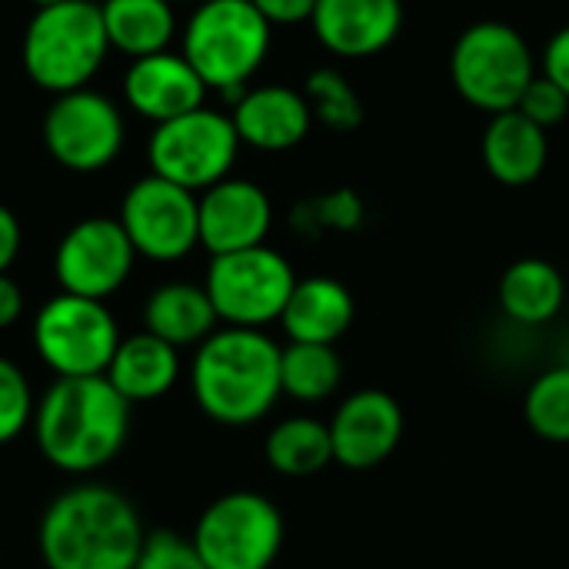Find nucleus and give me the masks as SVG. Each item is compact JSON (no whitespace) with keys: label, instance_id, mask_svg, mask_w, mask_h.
I'll use <instances>...</instances> for the list:
<instances>
[{"label":"nucleus","instance_id":"obj_1","mask_svg":"<svg viewBox=\"0 0 569 569\" xmlns=\"http://www.w3.org/2000/svg\"><path fill=\"white\" fill-rule=\"evenodd\" d=\"M130 410L107 377L53 380L33 410L40 457L70 477H90L113 463L130 437Z\"/></svg>","mask_w":569,"mask_h":569},{"label":"nucleus","instance_id":"obj_2","mask_svg":"<svg viewBox=\"0 0 569 569\" xmlns=\"http://www.w3.org/2000/svg\"><path fill=\"white\" fill-rule=\"evenodd\" d=\"M143 540L137 507L107 483H77L57 493L37 527L47 569H133Z\"/></svg>","mask_w":569,"mask_h":569},{"label":"nucleus","instance_id":"obj_3","mask_svg":"<svg viewBox=\"0 0 569 569\" xmlns=\"http://www.w3.org/2000/svg\"><path fill=\"white\" fill-rule=\"evenodd\" d=\"M280 350L263 330L217 327L190 363V390L200 413L223 427L263 420L283 397Z\"/></svg>","mask_w":569,"mask_h":569},{"label":"nucleus","instance_id":"obj_4","mask_svg":"<svg viewBox=\"0 0 569 569\" xmlns=\"http://www.w3.org/2000/svg\"><path fill=\"white\" fill-rule=\"evenodd\" d=\"M107 53L110 40L93 0H60L37 10L20 43L27 77L53 97L90 87Z\"/></svg>","mask_w":569,"mask_h":569},{"label":"nucleus","instance_id":"obj_5","mask_svg":"<svg viewBox=\"0 0 569 569\" xmlns=\"http://www.w3.org/2000/svg\"><path fill=\"white\" fill-rule=\"evenodd\" d=\"M273 27L250 0H200L183 27L180 53L207 90L237 100L270 53Z\"/></svg>","mask_w":569,"mask_h":569},{"label":"nucleus","instance_id":"obj_6","mask_svg":"<svg viewBox=\"0 0 569 569\" xmlns=\"http://www.w3.org/2000/svg\"><path fill=\"white\" fill-rule=\"evenodd\" d=\"M533 77L537 57L527 37L503 20L470 23L450 50V80L457 93L490 117L517 110Z\"/></svg>","mask_w":569,"mask_h":569},{"label":"nucleus","instance_id":"obj_7","mask_svg":"<svg viewBox=\"0 0 569 569\" xmlns=\"http://www.w3.org/2000/svg\"><path fill=\"white\" fill-rule=\"evenodd\" d=\"M33 350L53 380L107 377V367L120 347V327L107 300L77 293H53L33 313Z\"/></svg>","mask_w":569,"mask_h":569},{"label":"nucleus","instance_id":"obj_8","mask_svg":"<svg viewBox=\"0 0 569 569\" xmlns=\"http://www.w3.org/2000/svg\"><path fill=\"white\" fill-rule=\"evenodd\" d=\"M240 147L243 143L237 137L230 113H220L213 107H197L177 120L153 127L147 140V163L150 173L190 193H203L230 177Z\"/></svg>","mask_w":569,"mask_h":569},{"label":"nucleus","instance_id":"obj_9","mask_svg":"<svg viewBox=\"0 0 569 569\" xmlns=\"http://www.w3.org/2000/svg\"><path fill=\"white\" fill-rule=\"evenodd\" d=\"M293 287L297 273L290 260L267 243L210 257L203 280V290L210 293L220 323L243 330H263L270 323H280Z\"/></svg>","mask_w":569,"mask_h":569},{"label":"nucleus","instance_id":"obj_10","mask_svg":"<svg viewBox=\"0 0 569 569\" xmlns=\"http://www.w3.org/2000/svg\"><path fill=\"white\" fill-rule=\"evenodd\" d=\"M210 569H270L283 550V513L253 490L217 497L190 533Z\"/></svg>","mask_w":569,"mask_h":569},{"label":"nucleus","instance_id":"obj_11","mask_svg":"<svg viewBox=\"0 0 569 569\" xmlns=\"http://www.w3.org/2000/svg\"><path fill=\"white\" fill-rule=\"evenodd\" d=\"M137 257L153 263H177L200 247V200L197 193L147 173L120 200L117 213Z\"/></svg>","mask_w":569,"mask_h":569},{"label":"nucleus","instance_id":"obj_12","mask_svg":"<svg viewBox=\"0 0 569 569\" xmlns=\"http://www.w3.org/2000/svg\"><path fill=\"white\" fill-rule=\"evenodd\" d=\"M47 153L73 170L97 173L110 167L123 150V113L120 107L90 87L53 97L40 123Z\"/></svg>","mask_w":569,"mask_h":569},{"label":"nucleus","instance_id":"obj_13","mask_svg":"<svg viewBox=\"0 0 569 569\" xmlns=\"http://www.w3.org/2000/svg\"><path fill=\"white\" fill-rule=\"evenodd\" d=\"M137 250L117 217H87L73 223L53 253V277L63 293L107 300L133 273Z\"/></svg>","mask_w":569,"mask_h":569},{"label":"nucleus","instance_id":"obj_14","mask_svg":"<svg viewBox=\"0 0 569 569\" xmlns=\"http://www.w3.org/2000/svg\"><path fill=\"white\" fill-rule=\"evenodd\" d=\"M200 200V247L210 257L237 253L267 243L273 227V203L263 187L243 177H227L210 190L197 193Z\"/></svg>","mask_w":569,"mask_h":569},{"label":"nucleus","instance_id":"obj_15","mask_svg":"<svg viewBox=\"0 0 569 569\" xmlns=\"http://www.w3.org/2000/svg\"><path fill=\"white\" fill-rule=\"evenodd\" d=\"M403 437V410L383 390H357L350 393L333 420H330V443L333 463L343 470H373L380 467Z\"/></svg>","mask_w":569,"mask_h":569},{"label":"nucleus","instance_id":"obj_16","mask_svg":"<svg viewBox=\"0 0 569 569\" xmlns=\"http://www.w3.org/2000/svg\"><path fill=\"white\" fill-rule=\"evenodd\" d=\"M310 27L333 57L367 60L400 37L403 0H317Z\"/></svg>","mask_w":569,"mask_h":569},{"label":"nucleus","instance_id":"obj_17","mask_svg":"<svg viewBox=\"0 0 569 569\" xmlns=\"http://www.w3.org/2000/svg\"><path fill=\"white\" fill-rule=\"evenodd\" d=\"M207 93L210 90L190 67V60L173 50L130 60L123 73V100L153 127L177 120L197 107H207Z\"/></svg>","mask_w":569,"mask_h":569},{"label":"nucleus","instance_id":"obj_18","mask_svg":"<svg viewBox=\"0 0 569 569\" xmlns=\"http://www.w3.org/2000/svg\"><path fill=\"white\" fill-rule=\"evenodd\" d=\"M230 120L237 127L240 143L263 150V153H283L293 150L310 137L313 113L303 97V90L283 87V83H267L243 90L233 100Z\"/></svg>","mask_w":569,"mask_h":569},{"label":"nucleus","instance_id":"obj_19","mask_svg":"<svg viewBox=\"0 0 569 569\" xmlns=\"http://www.w3.org/2000/svg\"><path fill=\"white\" fill-rule=\"evenodd\" d=\"M480 153L497 183L527 187L547 170L550 140H547V130L527 120L520 110H507V113L490 117Z\"/></svg>","mask_w":569,"mask_h":569},{"label":"nucleus","instance_id":"obj_20","mask_svg":"<svg viewBox=\"0 0 569 569\" xmlns=\"http://www.w3.org/2000/svg\"><path fill=\"white\" fill-rule=\"evenodd\" d=\"M357 303L353 293L333 277H303L297 280L280 327L290 343H327L333 347L353 323Z\"/></svg>","mask_w":569,"mask_h":569},{"label":"nucleus","instance_id":"obj_21","mask_svg":"<svg viewBox=\"0 0 569 569\" xmlns=\"http://www.w3.org/2000/svg\"><path fill=\"white\" fill-rule=\"evenodd\" d=\"M107 380L127 403H150L167 397L180 380V350L167 340L140 330L120 340Z\"/></svg>","mask_w":569,"mask_h":569},{"label":"nucleus","instance_id":"obj_22","mask_svg":"<svg viewBox=\"0 0 569 569\" xmlns=\"http://www.w3.org/2000/svg\"><path fill=\"white\" fill-rule=\"evenodd\" d=\"M217 327H220V317L203 283L170 280V283H160L143 303V330L167 340L177 350L200 347Z\"/></svg>","mask_w":569,"mask_h":569},{"label":"nucleus","instance_id":"obj_23","mask_svg":"<svg viewBox=\"0 0 569 569\" xmlns=\"http://www.w3.org/2000/svg\"><path fill=\"white\" fill-rule=\"evenodd\" d=\"M100 13L110 50L130 60L170 50L177 33V13L170 0H103Z\"/></svg>","mask_w":569,"mask_h":569},{"label":"nucleus","instance_id":"obj_24","mask_svg":"<svg viewBox=\"0 0 569 569\" xmlns=\"http://www.w3.org/2000/svg\"><path fill=\"white\" fill-rule=\"evenodd\" d=\"M567 303L563 273L540 257H523L500 277V307L513 323L540 327L550 323Z\"/></svg>","mask_w":569,"mask_h":569},{"label":"nucleus","instance_id":"obj_25","mask_svg":"<svg viewBox=\"0 0 569 569\" xmlns=\"http://www.w3.org/2000/svg\"><path fill=\"white\" fill-rule=\"evenodd\" d=\"M263 457L280 477H313L333 463L330 423L317 417H287L267 433Z\"/></svg>","mask_w":569,"mask_h":569},{"label":"nucleus","instance_id":"obj_26","mask_svg":"<svg viewBox=\"0 0 569 569\" xmlns=\"http://www.w3.org/2000/svg\"><path fill=\"white\" fill-rule=\"evenodd\" d=\"M343 383V363L327 343H287L280 350V387L297 403H320Z\"/></svg>","mask_w":569,"mask_h":569},{"label":"nucleus","instance_id":"obj_27","mask_svg":"<svg viewBox=\"0 0 569 569\" xmlns=\"http://www.w3.org/2000/svg\"><path fill=\"white\" fill-rule=\"evenodd\" d=\"M303 97L310 103L313 123H323L333 133H350L363 123V100L357 87L333 67H320L307 77Z\"/></svg>","mask_w":569,"mask_h":569},{"label":"nucleus","instance_id":"obj_28","mask_svg":"<svg viewBox=\"0 0 569 569\" xmlns=\"http://www.w3.org/2000/svg\"><path fill=\"white\" fill-rule=\"evenodd\" d=\"M523 417L540 440L569 443V367H553L530 383Z\"/></svg>","mask_w":569,"mask_h":569},{"label":"nucleus","instance_id":"obj_29","mask_svg":"<svg viewBox=\"0 0 569 569\" xmlns=\"http://www.w3.org/2000/svg\"><path fill=\"white\" fill-rule=\"evenodd\" d=\"M363 223V200L340 187L330 193H320L293 210V227L317 237V233H350Z\"/></svg>","mask_w":569,"mask_h":569},{"label":"nucleus","instance_id":"obj_30","mask_svg":"<svg viewBox=\"0 0 569 569\" xmlns=\"http://www.w3.org/2000/svg\"><path fill=\"white\" fill-rule=\"evenodd\" d=\"M33 410L37 397L30 390L27 373L10 357H0V447L13 443L17 437H23V430H30Z\"/></svg>","mask_w":569,"mask_h":569},{"label":"nucleus","instance_id":"obj_31","mask_svg":"<svg viewBox=\"0 0 569 569\" xmlns=\"http://www.w3.org/2000/svg\"><path fill=\"white\" fill-rule=\"evenodd\" d=\"M133 569H210L197 553L190 537H180L173 530H153L147 533L140 557Z\"/></svg>","mask_w":569,"mask_h":569},{"label":"nucleus","instance_id":"obj_32","mask_svg":"<svg viewBox=\"0 0 569 569\" xmlns=\"http://www.w3.org/2000/svg\"><path fill=\"white\" fill-rule=\"evenodd\" d=\"M517 110H520L527 120H533L537 127L553 130V127H560V123L567 120L569 97L567 90H563L560 83H553L547 73H537V77L530 80V87L523 90Z\"/></svg>","mask_w":569,"mask_h":569},{"label":"nucleus","instance_id":"obj_33","mask_svg":"<svg viewBox=\"0 0 569 569\" xmlns=\"http://www.w3.org/2000/svg\"><path fill=\"white\" fill-rule=\"evenodd\" d=\"M270 27H293L313 17L317 0H250Z\"/></svg>","mask_w":569,"mask_h":569},{"label":"nucleus","instance_id":"obj_34","mask_svg":"<svg viewBox=\"0 0 569 569\" xmlns=\"http://www.w3.org/2000/svg\"><path fill=\"white\" fill-rule=\"evenodd\" d=\"M543 73L553 83H560L569 97V23L550 37V43L543 50Z\"/></svg>","mask_w":569,"mask_h":569},{"label":"nucleus","instance_id":"obj_35","mask_svg":"<svg viewBox=\"0 0 569 569\" xmlns=\"http://www.w3.org/2000/svg\"><path fill=\"white\" fill-rule=\"evenodd\" d=\"M20 240H23L20 220L13 217L10 207L0 203V273H7V270L13 267V260H17V253H20Z\"/></svg>","mask_w":569,"mask_h":569},{"label":"nucleus","instance_id":"obj_36","mask_svg":"<svg viewBox=\"0 0 569 569\" xmlns=\"http://www.w3.org/2000/svg\"><path fill=\"white\" fill-rule=\"evenodd\" d=\"M23 313V290L10 273H0V330L13 327Z\"/></svg>","mask_w":569,"mask_h":569},{"label":"nucleus","instance_id":"obj_37","mask_svg":"<svg viewBox=\"0 0 569 569\" xmlns=\"http://www.w3.org/2000/svg\"><path fill=\"white\" fill-rule=\"evenodd\" d=\"M30 3H33L37 10H43V7H53V3H60V0H30Z\"/></svg>","mask_w":569,"mask_h":569},{"label":"nucleus","instance_id":"obj_38","mask_svg":"<svg viewBox=\"0 0 569 569\" xmlns=\"http://www.w3.org/2000/svg\"><path fill=\"white\" fill-rule=\"evenodd\" d=\"M170 3H177V0H170Z\"/></svg>","mask_w":569,"mask_h":569}]
</instances>
